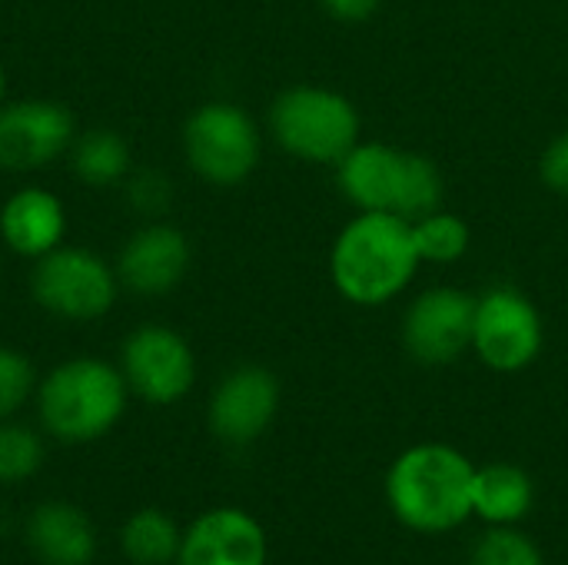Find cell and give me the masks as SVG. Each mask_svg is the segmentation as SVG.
<instances>
[{"mask_svg":"<svg viewBox=\"0 0 568 565\" xmlns=\"http://www.w3.org/2000/svg\"><path fill=\"white\" fill-rule=\"evenodd\" d=\"M419 263L409 220L393 213H359L333 243L329 276L349 303L383 306L413 283Z\"/></svg>","mask_w":568,"mask_h":565,"instance_id":"obj_1","label":"cell"},{"mask_svg":"<svg viewBox=\"0 0 568 565\" xmlns=\"http://www.w3.org/2000/svg\"><path fill=\"white\" fill-rule=\"evenodd\" d=\"M476 466L453 446L419 443L406 450L386 476L396 519L416 533H449L473 516Z\"/></svg>","mask_w":568,"mask_h":565,"instance_id":"obj_2","label":"cell"},{"mask_svg":"<svg viewBox=\"0 0 568 565\" xmlns=\"http://www.w3.org/2000/svg\"><path fill=\"white\" fill-rule=\"evenodd\" d=\"M339 190L363 213H393L409 223L443 210L439 167L409 150L386 143H356L339 163Z\"/></svg>","mask_w":568,"mask_h":565,"instance_id":"obj_3","label":"cell"},{"mask_svg":"<svg viewBox=\"0 0 568 565\" xmlns=\"http://www.w3.org/2000/svg\"><path fill=\"white\" fill-rule=\"evenodd\" d=\"M130 386L103 360L77 356L53 366L37 383V413L43 430L60 443H93L126 413Z\"/></svg>","mask_w":568,"mask_h":565,"instance_id":"obj_4","label":"cell"},{"mask_svg":"<svg viewBox=\"0 0 568 565\" xmlns=\"http://www.w3.org/2000/svg\"><path fill=\"white\" fill-rule=\"evenodd\" d=\"M276 143L306 163H339L359 143V110L336 90L300 83L270 107Z\"/></svg>","mask_w":568,"mask_h":565,"instance_id":"obj_5","label":"cell"},{"mask_svg":"<svg viewBox=\"0 0 568 565\" xmlns=\"http://www.w3.org/2000/svg\"><path fill=\"white\" fill-rule=\"evenodd\" d=\"M260 127L256 120L226 100L196 107L183 123V153L193 173L213 186L243 183L260 163Z\"/></svg>","mask_w":568,"mask_h":565,"instance_id":"obj_6","label":"cell"},{"mask_svg":"<svg viewBox=\"0 0 568 565\" xmlns=\"http://www.w3.org/2000/svg\"><path fill=\"white\" fill-rule=\"evenodd\" d=\"M33 300L70 323H90L113 310L120 293L116 266L83 246H57L33 263L30 273Z\"/></svg>","mask_w":568,"mask_h":565,"instance_id":"obj_7","label":"cell"},{"mask_svg":"<svg viewBox=\"0 0 568 565\" xmlns=\"http://www.w3.org/2000/svg\"><path fill=\"white\" fill-rule=\"evenodd\" d=\"M542 316L516 286H493L476 296L473 350L496 373H519L542 353Z\"/></svg>","mask_w":568,"mask_h":565,"instance_id":"obj_8","label":"cell"},{"mask_svg":"<svg viewBox=\"0 0 568 565\" xmlns=\"http://www.w3.org/2000/svg\"><path fill=\"white\" fill-rule=\"evenodd\" d=\"M120 373L130 393L140 400L153 406H173L196 383V356L176 330L146 323L123 340Z\"/></svg>","mask_w":568,"mask_h":565,"instance_id":"obj_9","label":"cell"},{"mask_svg":"<svg viewBox=\"0 0 568 565\" xmlns=\"http://www.w3.org/2000/svg\"><path fill=\"white\" fill-rule=\"evenodd\" d=\"M73 140L77 120L60 100L30 97L0 107V170H40L70 153Z\"/></svg>","mask_w":568,"mask_h":565,"instance_id":"obj_10","label":"cell"},{"mask_svg":"<svg viewBox=\"0 0 568 565\" xmlns=\"http://www.w3.org/2000/svg\"><path fill=\"white\" fill-rule=\"evenodd\" d=\"M476 296L456 286H433L413 300L403 320V343L413 360L446 366L473 350Z\"/></svg>","mask_w":568,"mask_h":565,"instance_id":"obj_11","label":"cell"},{"mask_svg":"<svg viewBox=\"0 0 568 565\" xmlns=\"http://www.w3.org/2000/svg\"><path fill=\"white\" fill-rule=\"evenodd\" d=\"M280 410V383L263 366H236L210 400V426L223 443L246 446L260 440Z\"/></svg>","mask_w":568,"mask_h":565,"instance_id":"obj_12","label":"cell"},{"mask_svg":"<svg viewBox=\"0 0 568 565\" xmlns=\"http://www.w3.org/2000/svg\"><path fill=\"white\" fill-rule=\"evenodd\" d=\"M190 240L170 223L140 226L116 256L120 286L136 296H163L176 290L190 270Z\"/></svg>","mask_w":568,"mask_h":565,"instance_id":"obj_13","label":"cell"},{"mask_svg":"<svg viewBox=\"0 0 568 565\" xmlns=\"http://www.w3.org/2000/svg\"><path fill=\"white\" fill-rule=\"evenodd\" d=\"M180 565H266V533L243 509H210L183 536Z\"/></svg>","mask_w":568,"mask_h":565,"instance_id":"obj_14","label":"cell"},{"mask_svg":"<svg viewBox=\"0 0 568 565\" xmlns=\"http://www.w3.org/2000/svg\"><path fill=\"white\" fill-rule=\"evenodd\" d=\"M0 236L10 253L40 260L67 236V210L57 193L43 186H23L0 206Z\"/></svg>","mask_w":568,"mask_h":565,"instance_id":"obj_15","label":"cell"},{"mask_svg":"<svg viewBox=\"0 0 568 565\" xmlns=\"http://www.w3.org/2000/svg\"><path fill=\"white\" fill-rule=\"evenodd\" d=\"M27 539L43 565H90L97 533L83 509L70 503H43L27 523Z\"/></svg>","mask_w":568,"mask_h":565,"instance_id":"obj_16","label":"cell"},{"mask_svg":"<svg viewBox=\"0 0 568 565\" xmlns=\"http://www.w3.org/2000/svg\"><path fill=\"white\" fill-rule=\"evenodd\" d=\"M532 509V480L516 463H489L473 473V513L489 526H513Z\"/></svg>","mask_w":568,"mask_h":565,"instance_id":"obj_17","label":"cell"},{"mask_svg":"<svg viewBox=\"0 0 568 565\" xmlns=\"http://www.w3.org/2000/svg\"><path fill=\"white\" fill-rule=\"evenodd\" d=\"M70 163L87 186H113L130 176L133 153L116 130H87L73 140Z\"/></svg>","mask_w":568,"mask_h":565,"instance_id":"obj_18","label":"cell"},{"mask_svg":"<svg viewBox=\"0 0 568 565\" xmlns=\"http://www.w3.org/2000/svg\"><path fill=\"white\" fill-rule=\"evenodd\" d=\"M180 543H183V536H180L176 523L160 509L133 513L120 533V546H123L126 559L140 565H163L176 559Z\"/></svg>","mask_w":568,"mask_h":565,"instance_id":"obj_19","label":"cell"},{"mask_svg":"<svg viewBox=\"0 0 568 565\" xmlns=\"http://www.w3.org/2000/svg\"><path fill=\"white\" fill-rule=\"evenodd\" d=\"M413 243L423 263H456L469 250V226L459 216L436 210L413 223Z\"/></svg>","mask_w":568,"mask_h":565,"instance_id":"obj_20","label":"cell"},{"mask_svg":"<svg viewBox=\"0 0 568 565\" xmlns=\"http://www.w3.org/2000/svg\"><path fill=\"white\" fill-rule=\"evenodd\" d=\"M43 466V440L20 423L0 420V483H23Z\"/></svg>","mask_w":568,"mask_h":565,"instance_id":"obj_21","label":"cell"},{"mask_svg":"<svg viewBox=\"0 0 568 565\" xmlns=\"http://www.w3.org/2000/svg\"><path fill=\"white\" fill-rule=\"evenodd\" d=\"M469 565H546L542 563V553L539 546L523 536L519 529L513 526H496L489 529L476 549H473V563Z\"/></svg>","mask_w":568,"mask_h":565,"instance_id":"obj_22","label":"cell"},{"mask_svg":"<svg viewBox=\"0 0 568 565\" xmlns=\"http://www.w3.org/2000/svg\"><path fill=\"white\" fill-rule=\"evenodd\" d=\"M33 390H37L33 363L17 350L0 346V420L13 416L30 400Z\"/></svg>","mask_w":568,"mask_h":565,"instance_id":"obj_23","label":"cell"},{"mask_svg":"<svg viewBox=\"0 0 568 565\" xmlns=\"http://www.w3.org/2000/svg\"><path fill=\"white\" fill-rule=\"evenodd\" d=\"M130 200L143 213H160L170 200V183L160 173H136L130 180Z\"/></svg>","mask_w":568,"mask_h":565,"instance_id":"obj_24","label":"cell"},{"mask_svg":"<svg viewBox=\"0 0 568 565\" xmlns=\"http://www.w3.org/2000/svg\"><path fill=\"white\" fill-rule=\"evenodd\" d=\"M542 180H546L556 193L568 196V130L566 133H559V137L549 143V150L542 153Z\"/></svg>","mask_w":568,"mask_h":565,"instance_id":"obj_25","label":"cell"},{"mask_svg":"<svg viewBox=\"0 0 568 565\" xmlns=\"http://www.w3.org/2000/svg\"><path fill=\"white\" fill-rule=\"evenodd\" d=\"M336 20H349V23H356V20H366V17H373L376 10H379V3L383 0H320Z\"/></svg>","mask_w":568,"mask_h":565,"instance_id":"obj_26","label":"cell"},{"mask_svg":"<svg viewBox=\"0 0 568 565\" xmlns=\"http://www.w3.org/2000/svg\"><path fill=\"white\" fill-rule=\"evenodd\" d=\"M3 97H7V73H3V67H0V107H3Z\"/></svg>","mask_w":568,"mask_h":565,"instance_id":"obj_27","label":"cell"}]
</instances>
